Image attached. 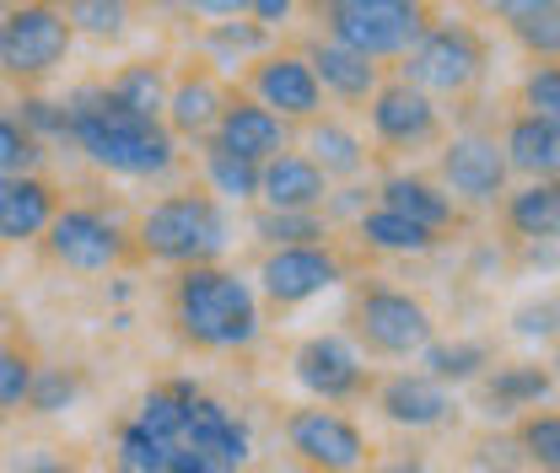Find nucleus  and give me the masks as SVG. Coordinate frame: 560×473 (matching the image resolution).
I'll list each match as a JSON object with an SVG mask.
<instances>
[{
    "label": "nucleus",
    "instance_id": "obj_5",
    "mask_svg": "<svg viewBox=\"0 0 560 473\" xmlns=\"http://www.w3.org/2000/svg\"><path fill=\"white\" fill-rule=\"evenodd\" d=\"M405 81L420 86L425 97H464L486 75V38L469 22H425L416 44L399 55Z\"/></svg>",
    "mask_w": 560,
    "mask_h": 473
},
{
    "label": "nucleus",
    "instance_id": "obj_22",
    "mask_svg": "<svg viewBox=\"0 0 560 473\" xmlns=\"http://www.w3.org/2000/svg\"><path fill=\"white\" fill-rule=\"evenodd\" d=\"M506 167L523 173V178H560V125L556 119H534V114H517L506 125Z\"/></svg>",
    "mask_w": 560,
    "mask_h": 473
},
{
    "label": "nucleus",
    "instance_id": "obj_49",
    "mask_svg": "<svg viewBox=\"0 0 560 473\" xmlns=\"http://www.w3.org/2000/svg\"><path fill=\"white\" fill-rule=\"evenodd\" d=\"M377 473H425V463L420 458H399V463H388V469H377Z\"/></svg>",
    "mask_w": 560,
    "mask_h": 473
},
{
    "label": "nucleus",
    "instance_id": "obj_32",
    "mask_svg": "<svg viewBox=\"0 0 560 473\" xmlns=\"http://www.w3.org/2000/svg\"><path fill=\"white\" fill-rule=\"evenodd\" d=\"M254 237L270 248H296V243H329V215L324 210H259Z\"/></svg>",
    "mask_w": 560,
    "mask_h": 473
},
{
    "label": "nucleus",
    "instance_id": "obj_28",
    "mask_svg": "<svg viewBox=\"0 0 560 473\" xmlns=\"http://www.w3.org/2000/svg\"><path fill=\"white\" fill-rule=\"evenodd\" d=\"M355 237H361L372 253H431V248H436V232H425L410 215H394L388 204L366 210V215L355 221Z\"/></svg>",
    "mask_w": 560,
    "mask_h": 473
},
{
    "label": "nucleus",
    "instance_id": "obj_23",
    "mask_svg": "<svg viewBox=\"0 0 560 473\" xmlns=\"http://www.w3.org/2000/svg\"><path fill=\"white\" fill-rule=\"evenodd\" d=\"M506 226L523 243H560V178H534L506 200Z\"/></svg>",
    "mask_w": 560,
    "mask_h": 473
},
{
    "label": "nucleus",
    "instance_id": "obj_19",
    "mask_svg": "<svg viewBox=\"0 0 560 473\" xmlns=\"http://www.w3.org/2000/svg\"><path fill=\"white\" fill-rule=\"evenodd\" d=\"M329 178L302 151H280L259 167V204L265 210H324Z\"/></svg>",
    "mask_w": 560,
    "mask_h": 473
},
{
    "label": "nucleus",
    "instance_id": "obj_54",
    "mask_svg": "<svg viewBox=\"0 0 560 473\" xmlns=\"http://www.w3.org/2000/svg\"><path fill=\"white\" fill-rule=\"evenodd\" d=\"M5 419H11V414H0V430H5Z\"/></svg>",
    "mask_w": 560,
    "mask_h": 473
},
{
    "label": "nucleus",
    "instance_id": "obj_35",
    "mask_svg": "<svg viewBox=\"0 0 560 473\" xmlns=\"http://www.w3.org/2000/svg\"><path fill=\"white\" fill-rule=\"evenodd\" d=\"M486 393H490V404H501V409L539 404L550 393V371L545 366H501L486 382Z\"/></svg>",
    "mask_w": 560,
    "mask_h": 473
},
{
    "label": "nucleus",
    "instance_id": "obj_43",
    "mask_svg": "<svg viewBox=\"0 0 560 473\" xmlns=\"http://www.w3.org/2000/svg\"><path fill=\"white\" fill-rule=\"evenodd\" d=\"M486 16H501V22H517V16H534V11H550L560 0H475Z\"/></svg>",
    "mask_w": 560,
    "mask_h": 473
},
{
    "label": "nucleus",
    "instance_id": "obj_41",
    "mask_svg": "<svg viewBox=\"0 0 560 473\" xmlns=\"http://www.w3.org/2000/svg\"><path fill=\"white\" fill-rule=\"evenodd\" d=\"M33 355L16 350V344H0V414L27 404V388H33Z\"/></svg>",
    "mask_w": 560,
    "mask_h": 473
},
{
    "label": "nucleus",
    "instance_id": "obj_25",
    "mask_svg": "<svg viewBox=\"0 0 560 473\" xmlns=\"http://www.w3.org/2000/svg\"><path fill=\"white\" fill-rule=\"evenodd\" d=\"M103 86L114 92V103H125L140 119H162V114H167V92H173L162 60H130V66L114 70Z\"/></svg>",
    "mask_w": 560,
    "mask_h": 473
},
{
    "label": "nucleus",
    "instance_id": "obj_39",
    "mask_svg": "<svg viewBox=\"0 0 560 473\" xmlns=\"http://www.w3.org/2000/svg\"><path fill=\"white\" fill-rule=\"evenodd\" d=\"M506 27H512V38H517L534 60H560V5L534 11V16H517V22H506Z\"/></svg>",
    "mask_w": 560,
    "mask_h": 473
},
{
    "label": "nucleus",
    "instance_id": "obj_20",
    "mask_svg": "<svg viewBox=\"0 0 560 473\" xmlns=\"http://www.w3.org/2000/svg\"><path fill=\"white\" fill-rule=\"evenodd\" d=\"M307 66L318 75V86L329 97H340V103H372V92L383 86V66L346 49V44H335V38H318L307 49Z\"/></svg>",
    "mask_w": 560,
    "mask_h": 473
},
{
    "label": "nucleus",
    "instance_id": "obj_3",
    "mask_svg": "<svg viewBox=\"0 0 560 473\" xmlns=\"http://www.w3.org/2000/svg\"><path fill=\"white\" fill-rule=\"evenodd\" d=\"M226 248H232L226 210H221V200L206 194V189L162 194L156 204H145L136 221V253L156 259V264H173V270L215 264Z\"/></svg>",
    "mask_w": 560,
    "mask_h": 473
},
{
    "label": "nucleus",
    "instance_id": "obj_8",
    "mask_svg": "<svg viewBox=\"0 0 560 473\" xmlns=\"http://www.w3.org/2000/svg\"><path fill=\"white\" fill-rule=\"evenodd\" d=\"M350 323H355V339L372 355H394V360L420 355L431 344V334H436L425 301H416L410 291H394V285H361Z\"/></svg>",
    "mask_w": 560,
    "mask_h": 473
},
{
    "label": "nucleus",
    "instance_id": "obj_26",
    "mask_svg": "<svg viewBox=\"0 0 560 473\" xmlns=\"http://www.w3.org/2000/svg\"><path fill=\"white\" fill-rule=\"evenodd\" d=\"M302 156H313V167L324 178H355L366 167V145L340 119H307V151Z\"/></svg>",
    "mask_w": 560,
    "mask_h": 473
},
{
    "label": "nucleus",
    "instance_id": "obj_57",
    "mask_svg": "<svg viewBox=\"0 0 560 473\" xmlns=\"http://www.w3.org/2000/svg\"><path fill=\"white\" fill-rule=\"evenodd\" d=\"M302 473H313V469H302Z\"/></svg>",
    "mask_w": 560,
    "mask_h": 473
},
{
    "label": "nucleus",
    "instance_id": "obj_13",
    "mask_svg": "<svg viewBox=\"0 0 560 473\" xmlns=\"http://www.w3.org/2000/svg\"><path fill=\"white\" fill-rule=\"evenodd\" d=\"M366 119H372V135L383 140V145H394V151H416V145L442 140L436 103H431L420 86H410L405 75H399V81H383V86L372 92Z\"/></svg>",
    "mask_w": 560,
    "mask_h": 473
},
{
    "label": "nucleus",
    "instance_id": "obj_6",
    "mask_svg": "<svg viewBox=\"0 0 560 473\" xmlns=\"http://www.w3.org/2000/svg\"><path fill=\"white\" fill-rule=\"evenodd\" d=\"M75 27L66 22L60 0H22L5 11V44H0V75L16 86H38L70 60Z\"/></svg>",
    "mask_w": 560,
    "mask_h": 473
},
{
    "label": "nucleus",
    "instance_id": "obj_11",
    "mask_svg": "<svg viewBox=\"0 0 560 473\" xmlns=\"http://www.w3.org/2000/svg\"><path fill=\"white\" fill-rule=\"evenodd\" d=\"M248 97L265 103L270 114H280L285 125H307L324 114V86L307 66V55H291V49H270L248 66Z\"/></svg>",
    "mask_w": 560,
    "mask_h": 473
},
{
    "label": "nucleus",
    "instance_id": "obj_29",
    "mask_svg": "<svg viewBox=\"0 0 560 473\" xmlns=\"http://www.w3.org/2000/svg\"><path fill=\"white\" fill-rule=\"evenodd\" d=\"M200 173H206V194L226 204H254L259 200V167L254 162H243V156H232V151H221V145H200Z\"/></svg>",
    "mask_w": 560,
    "mask_h": 473
},
{
    "label": "nucleus",
    "instance_id": "obj_53",
    "mask_svg": "<svg viewBox=\"0 0 560 473\" xmlns=\"http://www.w3.org/2000/svg\"><path fill=\"white\" fill-rule=\"evenodd\" d=\"M5 318H11V312H5V307H0V329H5Z\"/></svg>",
    "mask_w": 560,
    "mask_h": 473
},
{
    "label": "nucleus",
    "instance_id": "obj_12",
    "mask_svg": "<svg viewBox=\"0 0 560 473\" xmlns=\"http://www.w3.org/2000/svg\"><path fill=\"white\" fill-rule=\"evenodd\" d=\"M291 377H296V388L313 393L318 404H346V399L361 393L366 366H361V350H355L346 334H313L296 344Z\"/></svg>",
    "mask_w": 560,
    "mask_h": 473
},
{
    "label": "nucleus",
    "instance_id": "obj_45",
    "mask_svg": "<svg viewBox=\"0 0 560 473\" xmlns=\"http://www.w3.org/2000/svg\"><path fill=\"white\" fill-rule=\"evenodd\" d=\"M167 473H237V469L215 463V458H206V452H189V447H178V452H173V469H167Z\"/></svg>",
    "mask_w": 560,
    "mask_h": 473
},
{
    "label": "nucleus",
    "instance_id": "obj_31",
    "mask_svg": "<svg viewBox=\"0 0 560 473\" xmlns=\"http://www.w3.org/2000/svg\"><path fill=\"white\" fill-rule=\"evenodd\" d=\"M60 5H66L70 27L97 44H119L136 27V0H60Z\"/></svg>",
    "mask_w": 560,
    "mask_h": 473
},
{
    "label": "nucleus",
    "instance_id": "obj_52",
    "mask_svg": "<svg viewBox=\"0 0 560 473\" xmlns=\"http://www.w3.org/2000/svg\"><path fill=\"white\" fill-rule=\"evenodd\" d=\"M11 5H22V0H0V11H11Z\"/></svg>",
    "mask_w": 560,
    "mask_h": 473
},
{
    "label": "nucleus",
    "instance_id": "obj_18",
    "mask_svg": "<svg viewBox=\"0 0 560 473\" xmlns=\"http://www.w3.org/2000/svg\"><path fill=\"white\" fill-rule=\"evenodd\" d=\"M221 108H226V86H221V75L206 66L184 70L178 81H173V92H167V130L178 140H206L215 130V119H221Z\"/></svg>",
    "mask_w": 560,
    "mask_h": 473
},
{
    "label": "nucleus",
    "instance_id": "obj_48",
    "mask_svg": "<svg viewBox=\"0 0 560 473\" xmlns=\"http://www.w3.org/2000/svg\"><path fill=\"white\" fill-rule=\"evenodd\" d=\"M16 473H81V469L66 463V458H49V452H44V458H33L27 469H16Z\"/></svg>",
    "mask_w": 560,
    "mask_h": 473
},
{
    "label": "nucleus",
    "instance_id": "obj_42",
    "mask_svg": "<svg viewBox=\"0 0 560 473\" xmlns=\"http://www.w3.org/2000/svg\"><path fill=\"white\" fill-rule=\"evenodd\" d=\"M512 329L523 339H556L560 334V307L556 301H528L512 312Z\"/></svg>",
    "mask_w": 560,
    "mask_h": 473
},
{
    "label": "nucleus",
    "instance_id": "obj_36",
    "mask_svg": "<svg viewBox=\"0 0 560 473\" xmlns=\"http://www.w3.org/2000/svg\"><path fill=\"white\" fill-rule=\"evenodd\" d=\"M75 399H81V377L70 366H38L22 409H33V414H66Z\"/></svg>",
    "mask_w": 560,
    "mask_h": 473
},
{
    "label": "nucleus",
    "instance_id": "obj_9",
    "mask_svg": "<svg viewBox=\"0 0 560 473\" xmlns=\"http://www.w3.org/2000/svg\"><path fill=\"white\" fill-rule=\"evenodd\" d=\"M285 447L313 473H355L366 463V436L340 409H296L285 414Z\"/></svg>",
    "mask_w": 560,
    "mask_h": 473
},
{
    "label": "nucleus",
    "instance_id": "obj_30",
    "mask_svg": "<svg viewBox=\"0 0 560 473\" xmlns=\"http://www.w3.org/2000/svg\"><path fill=\"white\" fill-rule=\"evenodd\" d=\"M270 27H259L254 16L248 22H237V16H226V22H210L206 27V55L215 60V66H254L259 55H270Z\"/></svg>",
    "mask_w": 560,
    "mask_h": 473
},
{
    "label": "nucleus",
    "instance_id": "obj_1",
    "mask_svg": "<svg viewBox=\"0 0 560 473\" xmlns=\"http://www.w3.org/2000/svg\"><path fill=\"white\" fill-rule=\"evenodd\" d=\"M66 108L70 140L81 145V156L114 178H167L178 167V135L167 130V119H140L125 103H114V92L103 81L75 86L60 97Z\"/></svg>",
    "mask_w": 560,
    "mask_h": 473
},
{
    "label": "nucleus",
    "instance_id": "obj_44",
    "mask_svg": "<svg viewBox=\"0 0 560 473\" xmlns=\"http://www.w3.org/2000/svg\"><path fill=\"white\" fill-rule=\"evenodd\" d=\"M302 0H248V16L259 22V27H270L276 33L280 22H291V11H296Z\"/></svg>",
    "mask_w": 560,
    "mask_h": 473
},
{
    "label": "nucleus",
    "instance_id": "obj_21",
    "mask_svg": "<svg viewBox=\"0 0 560 473\" xmlns=\"http://www.w3.org/2000/svg\"><path fill=\"white\" fill-rule=\"evenodd\" d=\"M377 409H383V419H394V425H405V430H431V425H442L447 414H453V399H447V388L442 382H431L425 371L420 377H388L383 388H377Z\"/></svg>",
    "mask_w": 560,
    "mask_h": 473
},
{
    "label": "nucleus",
    "instance_id": "obj_4",
    "mask_svg": "<svg viewBox=\"0 0 560 473\" xmlns=\"http://www.w3.org/2000/svg\"><path fill=\"white\" fill-rule=\"evenodd\" d=\"M38 243H44L49 264L70 274H108L136 253V232L103 204H60Z\"/></svg>",
    "mask_w": 560,
    "mask_h": 473
},
{
    "label": "nucleus",
    "instance_id": "obj_46",
    "mask_svg": "<svg viewBox=\"0 0 560 473\" xmlns=\"http://www.w3.org/2000/svg\"><path fill=\"white\" fill-rule=\"evenodd\" d=\"M189 11H200V16H215V22H226V16H248V0H184Z\"/></svg>",
    "mask_w": 560,
    "mask_h": 473
},
{
    "label": "nucleus",
    "instance_id": "obj_16",
    "mask_svg": "<svg viewBox=\"0 0 560 473\" xmlns=\"http://www.w3.org/2000/svg\"><path fill=\"white\" fill-rule=\"evenodd\" d=\"M506 151L490 135H453L442 145V178L458 200L490 204L501 189H506Z\"/></svg>",
    "mask_w": 560,
    "mask_h": 473
},
{
    "label": "nucleus",
    "instance_id": "obj_33",
    "mask_svg": "<svg viewBox=\"0 0 560 473\" xmlns=\"http://www.w3.org/2000/svg\"><path fill=\"white\" fill-rule=\"evenodd\" d=\"M173 441H162V436H151L140 419H130L125 430H119V447H114V469L119 473H167L173 469Z\"/></svg>",
    "mask_w": 560,
    "mask_h": 473
},
{
    "label": "nucleus",
    "instance_id": "obj_10",
    "mask_svg": "<svg viewBox=\"0 0 560 473\" xmlns=\"http://www.w3.org/2000/svg\"><path fill=\"white\" fill-rule=\"evenodd\" d=\"M346 280V264L329 243H296V248H270L259 264V291L276 307H302Z\"/></svg>",
    "mask_w": 560,
    "mask_h": 473
},
{
    "label": "nucleus",
    "instance_id": "obj_55",
    "mask_svg": "<svg viewBox=\"0 0 560 473\" xmlns=\"http://www.w3.org/2000/svg\"><path fill=\"white\" fill-rule=\"evenodd\" d=\"M556 366H560V350H556Z\"/></svg>",
    "mask_w": 560,
    "mask_h": 473
},
{
    "label": "nucleus",
    "instance_id": "obj_27",
    "mask_svg": "<svg viewBox=\"0 0 560 473\" xmlns=\"http://www.w3.org/2000/svg\"><path fill=\"white\" fill-rule=\"evenodd\" d=\"M200 399V382H189V377H173V382H156L145 399H140L136 419L151 430V436H162V441H184V425H189V409Z\"/></svg>",
    "mask_w": 560,
    "mask_h": 473
},
{
    "label": "nucleus",
    "instance_id": "obj_24",
    "mask_svg": "<svg viewBox=\"0 0 560 473\" xmlns=\"http://www.w3.org/2000/svg\"><path fill=\"white\" fill-rule=\"evenodd\" d=\"M377 204H388L394 215H410V221H420L425 232H442V226H453V200H447L436 184L410 178V173H394V178H383V184H377Z\"/></svg>",
    "mask_w": 560,
    "mask_h": 473
},
{
    "label": "nucleus",
    "instance_id": "obj_17",
    "mask_svg": "<svg viewBox=\"0 0 560 473\" xmlns=\"http://www.w3.org/2000/svg\"><path fill=\"white\" fill-rule=\"evenodd\" d=\"M178 447L206 452V458H215V463H226V469H237V473L254 463V430H248V419H243L237 409H226L221 399H210V393L195 399Z\"/></svg>",
    "mask_w": 560,
    "mask_h": 473
},
{
    "label": "nucleus",
    "instance_id": "obj_15",
    "mask_svg": "<svg viewBox=\"0 0 560 473\" xmlns=\"http://www.w3.org/2000/svg\"><path fill=\"white\" fill-rule=\"evenodd\" d=\"M60 210V189L44 173H11L0 178V248H27L49 232Z\"/></svg>",
    "mask_w": 560,
    "mask_h": 473
},
{
    "label": "nucleus",
    "instance_id": "obj_50",
    "mask_svg": "<svg viewBox=\"0 0 560 473\" xmlns=\"http://www.w3.org/2000/svg\"><path fill=\"white\" fill-rule=\"evenodd\" d=\"M335 5H350V0H313V11L324 16V11H335Z\"/></svg>",
    "mask_w": 560,
    "mask_h": 473
},
{
    "label": "nucleus",
    "instance_id": "obj_2",
    "mask_svg": "<svg viewBox=\"0 0 560 473\" xmlns=\"http://www.w3.org/2000/svg\"><path fill=\"white\" fill-rule=\"evenodd\" d=\"M173 323L178 339L195 344V350H248L254 339L265 334V312H259V296L243 274L221 270V264H189L173 280Z\"/></svg>",
    "mask_w": 560,
    "mask_h": 473
},
{
    "label": "nucleus",
    "instance_id": "obj_38",
    "mask_svg": "<svg viewBox=\"0 0 560 473\" xmlns=\"http://www.w3.org/2000/svg\"><path fill=\"white\" fill-rule=\"evenodd\" d=\"M517 452L545 473H560V414H528L517 430Z\"/></svg>",
    "mask_w": 560,
    "mask_h": 473
},
{
    "label": "nucleus",
    "instance_id": "obj_34",
    "mask_svg": "<svg viewBox=\"0 0 560 473\" xmlns=\"http://www.w3.org/2000/svg\"><path fill=\"white\" fill-rule=\"evenodd\" d=\"M425 355V377L431 382H469V377H480L486 371V360H490V350L486 344H475V339H464V344H425L420 350Z\"/></svg>",
    "mask_w": 560,
    "mask_h": 473
},
{
    "label": "nucleus",
    "instance_id": "obj_51",
    "mask_svg": "<svg viewBox=\"0 0 560 473\" xmlns=\"http://www.w3.org/2000/svg\"><path fill=\"white\" fill-rule=\"evenodd\" d=\"M0 44H5V11H0Z\"/></svg>",
    "mask_w": 560,
    "mask_h": 473
},
{
    "label": "nucleus",
    "instance_id": "obj_40",
    "mask_svg": "<svg viewBox=\"0 0 560 473\" xmlns=\"http://www.w3.org/2000/svg\"><path fill=\"white\" fill-rule=\"evenodd\" d=\"M517 97H523V108H528L534 119H556L560 125V60L528 70L523 86H517Z\"/></svg>",
    "mask_w": 560,
    "mask_h": 473
},
{
    "label": "nucleus",
    "instance_id": "obj_56",
    "mask_svg": "<svg viewBox=\"0 0 560 473\" xmlns=\"http://www.w3.org/2000/svg\"><path fill=\"white\" fill-rule=\"evenodd\" d=\"M173 5H184V0H173Z\"/></svg>",
    "mask_w": 560,
    "mask_h": 473
},
{
    "label": "nucleus",
    "instance_id": "obj_14",
    "mask_svg": "<svg viewBox=\"0 0 560 473\" xmlns=\"http://www.w3.org/2000/svg\"><path fill=\"white\" fill-rule=\"evenodd\" d=\"M206 140L232 151V156H243V162H254V167H265L270 156L291 151V125L280 114H270L265 103H254L243 92H226V108H221V119H215V130Z\"/></svg>",
    "mask_w": 560,
    "mask_h": 473
},
{
    "label": "nucleus",
    "instance_id": "obj_47",
    "mask_svg": "<svg viewBox=\"0 0 560 473\" xmlns=\"http://www.w3.org/2000/svg\"><path fill=\"white\" fill-rule=\"evenodd\" d=\"M324 204H329L335 215H355V221H361V215H366V189H346L340 200H324Z\"/></svg>",
    "mask_w": 560,
    "mask_h": 473
},
{
    "label": "nucleus",
    "instance_id": "obj_7",
    "mask_svg": "<svg viewBox=\"0 0 560 473\" xmlns=\"http://www.w3.org/2000/svg\"><path fill=\"white\" fill-rule=\"evenodd\" d=\"M335 44H346L366 60H399L425 33V0H350L318 16Z\"/></svg>",
    "mask_w": 560,
    "mask_h": 473
},
{
    "label": "nucleus",
    "instance_id": "obj_37",
    "mask_svg": "<svg viewBox=\"0 0 560 473\" xmlns=\"http://www.w3.org/2000/svg\"><path fill=\"white\" fill-rule=\"evenodd\" d=\"M44 140L33 135L22 119H11V114H0V178H11V173H38L44 167Z\"/></svg>",
    "mask_w": 560,
    "mask_h": 473
}]
</instances>
